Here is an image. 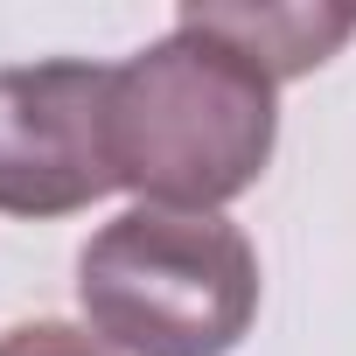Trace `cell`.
I'll use <instances>...</instances> for the list:
<instances>
[{"label":"cell","instance_id":"cell-4","mask_svg":"<svg viewBox=\"0 0 356 356\" xmlns=\"http://www.w3.org/2000/svg\"><path fill=\"white\" fill-rule=\"evenodd\" d=\"M175 22L245 56L266 84L307 77L356 35V15H342V8H182Z\"/></svg>","mask_w":356,"mask_h":356},{"label":"cell","instance_id":"cell-2","mask_svg":"<svg viewBox=\"0 0 356 356\" xmlns=\"http://www.w3.org/2000/svg\"><path fill=\"white\" fill-rule=\"evenodd\" d=\"M77 300L119 356H231L259 314V259L224 217L140 203L84 245Z\"/></svg>","mask_w":356,"mask_h":356},{"label":"cell","instance_id":"cell-5","mask_svg":"<svg viewBox=\"0 0 356 356\" xmlns=\"http://www.w3.org/2000/svg\"><path fill=\"white\" fill-rule=\"evenodd\" d=\"M0 356H105V349L63 321H22V328L0 335Z\"/></svg>","mask_w":356,"mask_h":356},{"label":"cell","instance_id":"cell-1","mask_svg":"<svg viewBox=\"0 0 356 356\" xmlns=\"http://www.w3.org/2000/svg\"><path fill=\"white\" fill-rule=\"evenodd\" d=\"M273 91L245 56L175 22L154 49L112 63V175L147 210H196L245 196L273 161Z\"/></svg>","mask_w":356,"mask_h":356},{"label":"cell","instance_id":"cell-3","mask_svg":"<svg viewBox=\"0 0 356 356\" xmlns=\"http://www.w3.org/2000/svg\"><path fill=\"white\" fill-rule=\"evenodd\" d=\"M112 189V63L56 56L0 70V210L70 217Z\"/></svg>","mask_w":356,"mask_h":356}]
</instances>
